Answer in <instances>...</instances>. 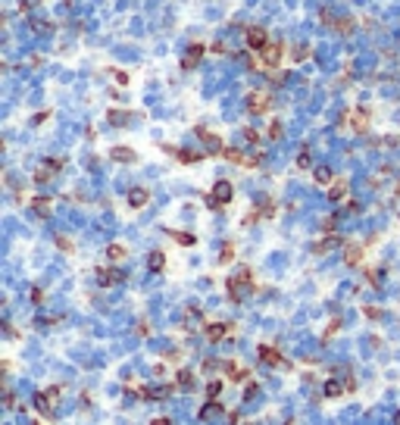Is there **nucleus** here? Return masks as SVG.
I'll list each match as a JSON object with an SVG mask.
<instances>
[{"mask_svg":"<svg viewBox=\"0 0 400 425\" xmlns=\"http://www.w3.org/2000/svg\"><path fill=\"white\" fill-rule=\"evenodd\" d=\"M250 288H253V275H250V269H238L231 279H225V291H228V297H231L234 303H241L244 294H250Z\"/></svg>","mask_w":400,"mask_h":425,"instance_id":"nucleus-1","label":"nucleus"},{"mask_svg":"<svg viewBox=\"0 0 400 425\" xmlns=\"http://www.w3.org/2000/svg\"><path fill=\"white\" fill-rule=\"evenodd\" d=\"M231 197H234L231 181H228V178H219V181L213 184V191H210V207H213V210H222L225 204H231Z\"/></svg>","mask_w":400,"mask_h":425,"instance_id":"nucleus-2","label":"nucleus"},{"mask_svg":"<svg viewBox=\"0 0 400 425\" xmlns=\"http://www.w3.org/2000/svg\"><path fill=\"white\" fill-rule=\"evenodd\" d=\"M244 41H247L250 53H263V50L269 47V34H266V28H260V25H250V28L244 31Z\"/></svg>","mask_w":400,"mask_h":425,"instance_id":"nucleus-3","label":"nucleus"},{"mask_svg":"<svg viewBox=\"0 0 400 425\" xmlns=\"http://www.w3.org/2000/svg\"><path fill=\"white\" fill-rule=\"evenodd\" d=\"M244 103H247V113H250V116H263V113H269L272 97H269L266 91H250Z\"/></svg>","mask_w":400,"mask_h":425,"instance_id":"nucleus-4","label":"nucleus"},{"mask_svg":"<svg viewBox=\"0 0 400 425\" xmlns=\"http://www.w3.org/2000/svg\"><path fill=\"white\" fill-rule=\"evenodd\" d=\"M60 169H63V160H44L41 166L34 169V181H38V184H47Z\"/></svg>","mask_w":400,"mask_h":425,"instance_id":"nucleus-5","label":"nucleus"},{"mask_svg":"<svg viewBox=\"0 0 400 425\" xmlns=\"http://www.w3.org/2000/svg\"><path fill=\"white\" fill-rule=\"evenodd\" d=\"M57 400H60V391H57V388H50V391H38V394H34V406L41 410L44 416H50V413H53Z\"/></svg>","mask_w":400,"mask_h":425,"instance_id":"nucleus-6","label":"nucleus"},{"mask_svg":"<svg viewBox=\"0 0 400 425\" xmlns=\"http://www.w3.org/2000/svg\"><path fill=\"white\" fill-rule=\"evenodd\" d=\"M125 275H122V269H116V266H103V269H97V285L100 288H113V285H119Z\"/></svg>","mask_w":400,"mask_h":425,"instance_id":"nucleus-7","label":"nucleus"},{"mask_svg":"<svg viewBox=\"0 0 400 425\" xmlns=\"http://www.w3.org/2000/svg\"><path fill=\"white\" fill-rule=\"evenodd\" d=\"M204 53H207V47H204V44H191V47L185 50V57H181V69H185V72L197 69V63L204 60Z\"/></svg>","mask_w":400,"mask_h":425,"instance_id":"nucleus-8","label":"nucleus"},{"mask_svg":"<svg viewBox=\"0 0 400 425\" xmlns=\"http://www.w3.org/2000/svg\"><path fill=\"white\" fill-rule=\"evenodd\" d=\"M282 57H285V44L275 41V44H269V47L263 50V66H266V69H275L278 63H282Z\"/></svg>","mask_w":400,"mask_h":425,"instance_id":"nucleus-9","label":"nucleus"},{"mask_svg":"<svg viewBox=\"0 0 400 425\" xmlns=\"http://www.w3.org/2000/svg\"><path fill=\"white\" fill-rule=\"evenodd\" d=\"M347 191H350V181H347V178H338V181H332V184H329V200H332V204H344Z\"/></svg>","mask_w":400,"mask_h":425,"instance_id":"nucleus-10","label":"nucleus"},{"mask_svg":"<svg viewBox=\"0 0 400 425\" xmlns=\"http://www.w3.org/2000/svg\"><path fill=\"white\" fill-rule=\"evenodd\" d=\"M341 244H344V238H341V235H325L322 241H316L313 253H319V256H322V253H332V250H338Z\"/></svg>","mask_w":400,"mask_h":425,"instance_id":"nucleus-11","label":"nucleus"},{"mask_svg":"<svg viewBox=\"0 0 400 425\" xmlns=\"http://www.w3.org/2000/svg\"><path fill=\"white\" fill-rule=\"evenodd\" d=\"M260 360L266 363V366H285V360H282V354L275 350V347H269V344H260Z\"/></svg>","mask_w":400,"mask_h":425,"instance_id":"nucleus-12","label":"nucleus"},{"mask_svg":"<svg viewBox=\"0 0 400 425\" xmlns=\"http://www.w3.org/2000/svg\"><path fill=\"white\" fill-rule=\"evenodd\" d=\"M204 422H213V419H219V416H225V406L222 403H216V400H210V403H204L200 406V413H197Z\"/></svg>","mask_w":400,"mask_h":425,"instance_id":"nucleus-13","label":"nucleus"},{"mask_svg":"<svg viewBox=\"0 0 400 425\" xmlns=\"http://www.w3.org/2000/svg\"><path fill=\"white\" fill-rule=\"evenodd\" d=\"M344 388H353V381H338V378H329V381L322 384L325 397H341V391H344Z\"/></svg>","mask_w":400,"mask_h":425,"instance_id":"nucleus-14","label":"nucleus"},{"mask_svg":"<svg viewBox=\"0 0 400 425\" xmlns=\"http://www.w3.org/2000/svg\"><path fill=\"white\" fill-rule=\"evenodd\" d=\"M110 157H113L116 163H135V160H138V153H135L132 147H122V144H119V147L110 150Z\"/></svg>","mask_w":400,"mask_h":425,"instance_id":"nucleus-15","label":"nucleus"},{"mask_svg":"<svg viewBox=\"0 0 400 425\" xmlns=\"http://www.w3.org/2000/svg\"><path fill=\"white\" fill-rule=\"evenodd\" d=\"M150 204V194L144 188H132L129 191V207H135V210H141V207H147Z\"/></svg>","mask_w":400,"mask_h":425,"instance_id":"nucleus-16","label":"nucleus"},{"mask_svg":"<svg viewBox=\"0 0 400 425\" xmlns=\"http://www.w3.org/2000/svg\"><path fill=\"white\" fill-rule=\"evenodd\" d=\"M197 135H200V141H204L213 153H222V150H225L222 141H219V135H213V132H207V128H197Z\"/></svg>","mask_w":400,"mask_h":425,"instance_id":"nucleus-17","label":"nucleus"},{"mask_svg":"<svg viewBox=\"0 0 400 425\" xmlns=\"http://www.w3.org/2000/svg\"><path fill=\"white\" fill-rule=\"evenodd\" d=\"M31 210L41 216V219H47V216L53 213V200H50V197H34V200H31Z\"/></svg>","mask_w":400,"mask_h":425,"instance_id":"nucleus-18","label":"nucleus"},{"mask_svg":"<svg viewBox=\"0 0 400 425\" xmlns=\"http://www.w3.org/2000/svg\"><path fill=\"white\" fill-rule=\"evenodd\" d=\"M228 331H231V325H228V322H213V325H207V338H210L213 344H216V341H222Z\"/></svg>","mask_w":400,"mask_h":425,"instance_id":"nucleus-19","label":"nucleus"},{"mask_svg":"<svg viewBox=\"0 0 400 425\" xmlns=\"http://www.w3.org/2000/svg\"><path fill=\"white\" fill-rule=\"evenodd\" d=\"M313 178H316V184H322V188H329V184L335 181V172H332L329 166H316V169H313Z\"/></svg>","mask_w":400,"mask_h":425,"instance_id":"nucleus-20","label":"nucleus"},{"mask_svg":"<svg viewBox=\"0 0 400 425\" xmlns=\"http://www.w3.org/2000/svg\"><path fill=\"white\" fill-rule=\"evenodd\" d=\"M106 119H110V125H129V122H132V113H129V109H110Z\"/></svg>","mask_w":400,"mask_h":425,"instance_id":"nucleus-21","label":"nucleus"},{"mask_svg":"<svg viewBox=\"0 0 400 425\" xmlns=\"http://www.w3.org/2000/svg\"><path fill=\"white\" fill-rule=\"evenodd\" d=\"M163 266H166V253L163 250H153L147 256V269H150V272H163Z\"/></svg>","mask_w":400,"mask_h":425,"instance_id":"nucleus-22","label":"nucleus"},{"mask_svg":"<svg viewBox=\"0 0 400 425\" xmlns=\"http://www.w3.org/2000/svg\"><path fill=\"white\" fill-rule=\"evenodd\" d=\"M125 256H129L125 244H110V247H106V260H110V263H122Z\"/></svg>","mask_w":400,"mask_h":425,"instance_id":"nucleus-23","label":"nucleus"},{"mask_svg":"<svg viewBox=\"0 0 400 425\" xmlns=\"http://www.w3.org/2000/svg\"><path fill=\"white\" fill-rule=\"evenodd\" d=\"M225 375H228V378H234V381H244L250 372H247L244 366H238V363H225Z\"/></svg>","mask_w":400,"mask_h":425,"instance_id":"nucleus-24","label":"nucleus"},{"mask_svg":"<svg viewBox=\"0 0 400 425\" xmlns=\"http://www.w3.org/2000/svg\"><path fill=\"white\" fill-rule=\"evenodd\" d=\"M175 384L178 388H194V372L191 369H178L175 372Z\"/></svg>","mask_w":400,"mask_h":425,"instance_id":"nucleus-25","label":"nucleus"},{"mask_svg":"<svg viewBox=\"0 0 400 425\" xmlns=\"http://www.w3.org/2000/svg\"><path fill=\"white\" fill-rule=\"evenodd\" d=\"M359 260H363V247H347V253H344V263L347 266H359Z\"/></svg>","mask_w":400,"mask_h":425,"instance_id":"nucleus-26","label":"nucleus"},{"mask_svg":"<svg viewBox=\"0 0 400 425\" xmlns=\"http://www.w3.org/2000/svg\"><path fill=\"white\" fill-rule=\"evenodd\" d=\"M175 157H178L181 163H200V160H204V157H207V153H197V150H178V153H175Z\"/></svg>","mask_w":400,"mask_h":425,"instance_id":"nucleus-27","label":"nucleus"},{"mask_svg":"<svg viewBox=\"0 0 400 425\" xmlns=\"http://www.w3.org/2000/svg\"><path fill=\"white\" fill-rule=\"evenodd\" d=\"M169 238H172V241H178V244H185V247H191V244H194V235H188V231H175V228H169Z\"/></svg>","mask_w":400,"mask_h":425,"instance_id":"nucleus-28","label":"nucleus"},{"mask_svg":"<svg viewBox=\"0 0 400 425\" xmlns=\"http://www.w3.org/2000/svg\"><path fill=\"white\" fill-rule=\"evenodd\" d=\"M291 60H294V63H303V60H310V44H297V47L291 50Z\"/></svg>","mask_w":400,"mask_h":425,"instance_id":"nucleus-29","label":"nucleus"},{"mask_svg":"<svg viewBox=\"0 0 400 425\" xmlns=\"http://www.w3.org/2000/svg\"><path fill=\"white\" fill-rule=\"evenodd\" d=\"M269 138H272V141H282V138H285V125L278 122V119L269 125Z\"/></svg>","mask_w":400,"mask_h":425,"instance_id":"nucleus-30","label":"nucleus"},{"mask_svg":"<svg viewBox=\"0 0 400 425\" xmlns=\"http://www.w3.org/2000/svg\"><path fill=\"white\" fill-rule=\"evenodd\" d=\"M231 260H234V244H225V247L219 250V263L225 266V263H231Z\"/></svg>","mask_w":400,"mask_h":425,"instance_id":"nucleus-31","label":"nucleus"},{"mask_svg":"<svg viewBox=\"0 0 400 425\" xmlns=\"http://www.w3.org/2000/svg\"><path fill=\"white\" fill-rule=\"evenodd\" d=\"M297 169H310V147H300V153H297Z\"/></svg>","mask_w":400,"mask_h":425,"instance_id":"nucleus-32","label":"nucleus"},{"mask_svg":"<svg viewBox=\"0 0 400 425\" xmlns=\"http://www.w3.org/2000/svg\"><path fill=\"white\" fill-rule=\"evenodd\" d=\"M219 394H222V381H210V384H207V397L216 400Z\"/></svg>","mask_w":400,"mask_h":425,"instance_id":"nucleus-33","label":"nucleus"},{"mask_svg":"<svg viewBox=\"0 0 400 425\" xmlns=\"http://www.w3.org/2000/svg\"><path fill=\"white\" fill-rule=\"evenodd\" d=\"M31 28H34V34H47V28H50V25H47L44 19H34V22H31Z\"/></svg>","mask_w":400,"mask_h":425,"instance_id":"nucleus-34","label":"nucleus"},{"mask_svg":"<svg viewBox=\"0 0 400 425\" xmlns=\"http://www.w3.org/2000/svg\"><path fill=\"white\" fill-rule=\"evenodd\" d=\"M110 75L119 82V85H129V72H119V69H110Z\"/></svg>","mask_w":400,"mask_h":425,"instance_id":"nucleus-35","label":"nucleus"},{"mask_svg":"<svg viewBox=\"0 0 400 425\" xmlns=\"http://www.w3.org/2000/svg\"><path fill=\"white\" fill-rule=\"evenodd\" d=\"M335 222H338V216H329V219L322 222V231H329V235H335Z\"/></svg>","mask_w":400,"mask_h":425,"instance_id":"nucleus-36","label":"nucleus"},{"mask_svg":"<svg viewBox=\"0 0 400 425\" xmlns=\"http://www.w3.org/2000/svg\"><path fill=\"white\" fill-rule=\"evenodd\" d=\"M244 141H247V144H257V141H260V135H257L253 128H244Z\"/></svg>","mask_w":400,"mask_h":425,"instance_id":"nucleus-37","label":"nucleus"},{"mask_svg":"<svg viewBox=\"0 0 400 425\" xmlns=\"http://www.w3.org/2000/svg\"><path fill=\"white\" fill-rule=\"evenodd\" d=\"M257 391H260V384H257V381H250V384H247V388H244V397L250 400V397H253Z\"/></svg>","mask_w":400,"mask_h":425,"instance_id":"nucleus-38","label":"nucleus"},{"mask_svg":"<svg viewBox=\"0 0 400 425\" xmlns=\"http://www.w3.org/2000/svg\"><path fill=\"white\" fill-rule=\"evenodd\" d=\"M285 79H288L285 72H275V75H272V85H285Z\"/></svg>","mask_w":400,"mask_h":425,"instance_id":"nucleus-39","label":"nucleus"},{"mask_svg":"<svg viewBox=\"0 0 400 425\" xmlns=\"http://www.w3.org/2000/svg\"><path fill=\"white\" fill-rule=\"evenodd\" d=\"M34 4H41V0H22V4H19V10H22V13H25V10H31V7H34Z\"/></svg>","mask_w":400,"mask_h":425,"instance_id":"nucleus-40","label":"nucleus"},{"mask_svg":"<svg viewBox=\"0 0 400 425\" xmlns=\"http://www.w3.org/2000/svg\"><path fill=\"white\" fill-rule=\"evenodd\" d=\"M31 300H34V303H41V300H44V291H41V288H34V291H31Z\"/></svg>","mask_w":400,"mask_h":425,"instance_id":"nucleus-41","label":"nucleus"},{"mask_svg":"<svg viewBox=\"0 0 400 425\" xmlns=\"http://www.w3.org/2000/svg\"><path fill=\"white\" fill-rule=\"evenodd\" d=\"M57 244H60V247H63V250H72V244H69V238H63V235H60V238H57Z\"/></svg>","mask_w":400,"mask_h":425,"instance_id":"nucleus-42","label":"nucleus"},{"mask_svg":"<svg viewBox=\"0 0 400 425\" xmlns=\"http://www.w3.org/2000/svg\"><path fill=\"white\" fill-rule=\"evenodd\" d=\"M150 425H172V422H169V419H166V416H159V419H153V422H150Z\"/></svg>","mask_w":400,"mask_h":425,"instance_id":"nucleus-43","label":"nucleus"},{"mask_svg":"<svg viewBox=\"0 0 400 425\" xmlns=\"http://www.w3.org/2000/svg\"><path fill=\"white\" fill-rule=\"evenodd\" d=\"M397 425H400V413H397Z\"/></svg>","mask_w":400,"mask_h":425,"instance_id":"nucleus-44","label":"nucleus"}]
</instances>
